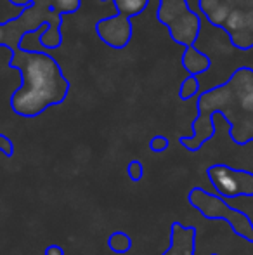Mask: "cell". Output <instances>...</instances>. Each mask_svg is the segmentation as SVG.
I'll use <instances>...</instances> for the list:
<instances>
[{
  "instance_id": "cell-1",
  "label": "cell",
  "mask_w": 253,
  "mask_h": 255,
  "mask_svg": "<svg viewBox=\"0 0 253 255\" xmlns=\"http://www.w3.org/2000/svg\"><path fill=\"white\" fill-rule=\"evenodd\" d=\"M10 64L23 77L21 87L10 98V108L16 115L35 118L47 108L61 104L66 99L70 84L59 64L49 54L17 51Z\"/></svg>"
},
{
  "instance_id": "cell-2",
  "label": "cell",
  "mask_w": 253,
  "mask_h": 255,
  "mask_svg": "<svg viewBox=\"0 0 253 255\" xmlns=\"http://www.w3.org/2000/svg\"><path fill=\"white\" fill-rule=\"evenodd\" d=\"M187 202L203 217L212 221H226L238 236L253 243V222L250 217L217 193H210L203 188H192L187 195Z\"/></svg>"
},
{
  "instance_id": "cell-3",
  "label": "cell",
  "mask_w": 253,
  "mask_h": 255,
  "mask_svg": "<svg viewBox=\"0 0 253 255\" xmlns=\"http://www.w3.org/2000/svg\"><path fill=\"white\" fill-rule=\"evenodd\" d=\"M210 182L219 196L224 200L252 198L253 196V172L217 163L206 168Z\"/></svg>"
},
{
  "instance_id": "cell-4",
  "label": "cell",
  "mask_w": 253,
  "mask_h": 255,
  "mask_svg": "<svg viewBox=\"0 0 253 255\" xmlns=\"http://www.w3.org/2000/svg\"><path fill=\"white\" fill-rule=\"evenodd\" d=\"M97 33L101 35V38L106 44H109L111 47L120 49L128 44L132 30L128 19L123 17V14H120V16H113L101 21L97 24Z\"/></svg>"
},
{
  "instance_id": "cell-5",
  "label": "cell",
  "mask_w": 253,
  "mask_h": 255,
  "mask_svg": "<svg viewBox=\"0 0 253 255\" xmlns=\"http://www.w3.org/2000/svg\"><path fill=\"white\" fill-rule=\"evenodd\" d=\"M196 228H186L179 221L170 226V247L162 255H194L196 254Z\"/></svg>"
},
{
  "instance_id": "cell-6",
  "label": "cell",
  "mask_w": 253,
  "mask_h": 255,
  "mask_svg": "<svg viewBox=\"0 0 253 255\" xmlns=\"http://www.w3.org/2000/svg\"><path fill=\"white\" fill-rule=\"evenodd\" d=\"M191 137H180V144L189 151H198L206 141L215 135V124H213V115H198V118L192 124Z\"/></svg>"
},
{
  "instance_id": "cell-7",
  "label": "cell",
  "mask_w": 253,
  "mask_h": 255,
  "mask_svg": "<svg viewBox=\"0 0 253 255\" xmlns=\"http://www.w3.org/2000/svg\"><path fill=\"white\" fill-rule=\"evenodd\" d=\"M170 33H172L173 40L179 42V44L191 47L194 44L196 37H198L199 31V19L194 12L187 10L186 14H182L180 17H177L173 23L169 24Z\"/></svg>"
},
{
  "instance_id": "cell-8",
  "label": "cell",
  "mask_w": 253,
  "mask_h": 255,
  "mask_svg": "<svg viewBox=\"0 0 253 255\" xmlns=\"http://www.w3.org/2000/svg\"><path fill=\"white\" fill-rule=\"evenodd\" d=\"M182 64L189 75L196 77L199 73H205L206 70L210 68V59L208 56H205L203 52H199L194 45L191 47H186V52H184V57H182Z\"/></svg>"
},
{
  "instance_id": "cell-9",
  "label": "cell",
  "mask_w": 253,
  "mask_h": 255,
  "mask_svg": "<svg viewBox=\"0 0 253 255\" xmlns=\"http://www.w3.org/2000/svg\"><path fill=\"white\" fill-rule=\"evenodd\" d=\"M187 10H189V7H187L186 0H163L162 7L158 10V17L162 23L169 26L170 23H173L177 17L186 14Z\"/></svg>"
},
{
  "instance_id": "cell-10",
  "label": "cell",
  "mask_w": 253,
  "mask_h": 255,
  "mask_svg": "<svg viewBox=\"0 0 253 255\" xmlns=\"http://www.w3.org/2000/svg\"><path fill=\"white\" fill-rule=\"evenodd\" d=\"M108 249L113 254H127L132 249V238L123 231H115L108 238Z\"/></svg>"
},
{
  "instance_id": "cell-11",
  "label": "cell",
  "mask_w": 253,
  "mask_h": 255,
  "mask_svg": "<svg viewBox=\"0 0 253 255\" xmlns=\"http://www.w3.org/2000/svg\"><path fill=\"white\" fill-rule=\"evenodd\" d=\"M146 3H148V0H116L118 10L122 14H127V16H134V14L142 12Z\"/></svg>"
},
{
  "instance_id": "cell-12",
  "label": "cell",
  "mask_w": 253,
  "mask_h": 255,
  "mask_svg": "<svg viewBox=\"0 0 253 255\" xmlns=\"http://www.w3.org/2000/svg\"><path fill=\"white\" fill-rule=\"evenodd\" d=\"M198 91H199L198 78L189 75V77L182 82V85H180V98H182V99H191L192 96L198 94Z\"/></svg>"
},
{
  "instance_id": "cell-13",
  "label": "cell",
  "mask_w": 253,
  "mask_h": 255,
  "mask_svg": "<svg viewBox=\"0 0 253 255\" xmlns=\"http://www.w3.org/2000/svg\"><path fill=\"white\" fill-rule=\"evenodd\" d=\"M224 28L229 31H236V30H241L243 28V14L240 12V10H231L229 17H227L226 24H224Z\"/></svg>"
},
{
  "instance_id": "cell-14",
  "label": "cell",
  "mask_w": 253,
  "mask_h": 255,
  "mask_svg": "<svg viewBox=\"0 0 253 255\" xmlns=\"http://www.w3.org/2000/svg\"><path fill=\"white\" fill-rule=\"evenodd\" d=\"M127 172H128V177H130L132 182H139L142 177H144V167L139 160H132L127 167Z\"/></svg>"
},
{
  "instance_id": "cell-15",
  "label": "cell",
  "mask_w": 253,
  "mask_h": 255,
  "mask_svg": "<svg viewBox=\"0 0 253 255\" xmlns=\"http://www.w3.org/2000/svg\"><path fill=\"white\" fill-rule=\"evenodd\" d=\"M169 139L165 135H155V137L149 141V149L155 153H163L165 149H169Z\"/></svg>"
},
{
  "instance_id": "cell-16",
  "label": "cell",
  "mask_w": 253,
  "mask_h": 255,
  "mask_svg": "<svg viewBox=\"0 0 253 255\" xmlns=\"http://www.w3.org/2000/svg\"><path fill=\"white\" fill-rule=\"evenodd\" d=\"M0 153L7 158H12L14 156V144L5 134H0Z\"/></svg>"
},
{
  "instance_id": "cell-17",
  "label": "cell",
  "mask_w": 253,
  "mask_h": 255,
  "mask_svg": "<svg viewBox=\"0 0 253 255\" xmlns=\"http://www.w3.org/2000/svg\"><path fill=\"white\" fill-rule=\"evenodd\" d=\"M56 9L63 10V12H75L78 9V0H54Z\"/></svg>"
},
{
  "instance_id": "cell-18",
  "label": "cell",
  "mask_w": 253,
  "mask_h": 255,
  "mask_svg": "<svg viewBox=\"0 0 253 255\" xmlns=\"http://www.w3.org/2000/svg\"><path fill=\"white\" fill-rule=\"evenodd\" d=\"M44 255H64V250L59 245H49L47 249H45Z\"/></svg>"
},
{
  "instance_id": "cell-19",
  "label": "cell",
  "mask_w": 253,
  "mask_h": 255,
  "mask_svg": "<svg viewBox=\"0 0 253 255\" xmlns=\"http://www.w3.org/2000/svg\"><path fill=\"white\" fill-rule=\"evenodd\" d=\"M212 255H219V254H212Z\"/></svg>"
},
{
  "instance_id": "cell-20",
  "label": "cell",
  "mask_w": 253,
  "mask_h": 255,
  "mask_svg": "<svg viewBox=\"0 0 253 255\" xmlns=\"http://www.w3.org/2000/svg\"><path fill=\"white\" fill-rule=\"evenodd\" d=\"M0 38H2V33H0Z\"/></svg>"
}]
</instances>
